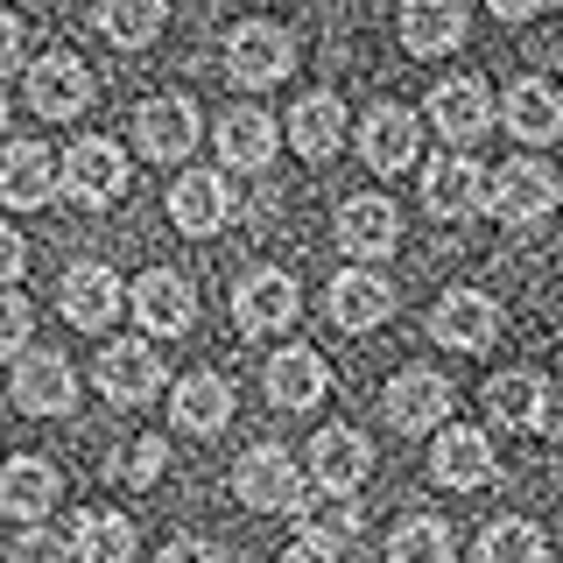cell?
Listing matches in <instances>:
<instances>
[{"label":"cell","mask_w":563,"mask_h":563,"mask_svg":"<svg viewBox=\"0 0 563 563\" xmlns=\"http://www.w3.org/2000/svg\"><path fill=\"white\" fill-rule=\"evenodd\" d=\"M70 563H134V521L85 507L78 528H70Z\"/></svg>","instance_id":"31"},{"label":"cell","mask_w":563,"mask_h":563,"mask_svg":"<svg viewBox=\"0 0 563 563\" xmlns=\"http://www.w3.org/2000/svg\"><path fill=\"white\" fill-rule=\"evenodd\" d=\"M500 120L507 134L528 141V148H542V141H563V92L550 78H515L500 99Z\"/></svg>","instance_id":"26"},{"label":"cell","mask_w":563,"mask_h":563,"mask_svg":"<svg viewBox=\"0 0 563 563\" xmlns=\"http://www.w3.org/2000/svg\"><path fill=\"white\" fill-rule=\"evenodd\" d=\"M57 198V155L43 141H0V205L43 211Z\"/></svg>","instance_id":"23"},{"label":"cell","mask_w":563,"mask_h":563,"mask_svg":"<svg viewBox=\"0 0 563 563\" xmlns=\"http://www.w3.org/2000/svg\"><path fill=\"white\" fill-rule=\"evenodd\" d=\"M380 416L395 422V437L437 430V422H451V380L437 374V366H401V374L380 387Z\"/></svg>","instance_id":"6"},{"label":"cell","mask_w":563,"mask_h":563,"mask_svg":"<svg viewBox=\"0 0 563 563\" xmlns=\"http://www.w3.org/2000/svg\"><path fill=\"white\" fill-rule=\"evenodd\" d=\"M339 246L360 268H374V261H387L401 246V211L395 198H380V190H360V198L339 205Z\"/></svg>","instance_id":"14"},{"label":"cell","mask_w":563,"mask_h":563,"mask_svg":"<svg viewBox=\"0 0 563 563\" xmlns=\"http://www.w3.org/2000/svg\"><path fill=\"white\" fill-rule=\"evenodd\" d=\"M422 128L430 134H444V148H472L486 128H493V92L479 78H437L430 85V99H422Z\"/></svg>","instance_id":"4"},{"label":"cell","mask_w":563,"mask_h":563,"mask_svg":"<svg viewBox=\"0 0 563 563\" xmlns=\"http://www.w3.org/2000/svg\"><path fill=\"white\" fill-rule=\"evenodd\" d=\"M22 70H29V106L43 120H57V128H64V120H78L85 106H92V92H99L92 64H85L78 49H43V57L22 64Z\"/></svg>","instance_id":"3"},{"label":"cell","mask_w":563,"mask_h":563,"mask_svg":"<svg viewBox=\"0 0 563 563\" xmlns=\"http://www.w3.org/2000/svg\"><path fill=\"white\" fill-rule=\"evenodd\" d=\"M22 64H29V29H22V14H0V78Z\"/></svg>","instance_id":"39"},{"label":"cell","mask_w":563,"mask_h":563,"mask_svg":"<svg viewBox=\"0 0 563 563\" xmlns=\"http://www.w3.org/2000/svg\"><path fill=\"white\" fill-rule=\"evenodd\" d=\"M57 493H64V479H57L49 457H8V465H0V515L8 521L35 528L49 507H57Z\"/></svg>","instance_id":"27"},{"label":"cell","mask_w":563,"mask_h":563,"mask_svg":"<svg viewBox=\"0 0 563 563\" xmlns=\"http://www.w3.org/2000/svg\"><path fill=\"white\" fill-rule=\"evenodd\" d=\"M374 472V444L352 422H331V430L310 437V479L317 493H360V479Z\"/></svg>","instance_id":"20"},{"label":"cell","mask_w":563,"mask_h":563,"mask_svg":"<svg viewBox=\"0 0 563 563\" xmlns=\"http://www.w3.org/2000/svg\"><path fill=\"white\" fill-rule=\"evenodd\" d=\"M261 387H268V401L282 416H296V409H317V401H324L331 366H324V352H310V345H282L268 360V374H261Z\"/></svg>","instance_id":"25"},{"label":"cell","mask_w":563,"mask_h":563,"mask_svg":"<svg viewBox=\"0 0 563 563\" xmlns=\"http://www.w3.org/2000/svg\"><path fill=\"white\" fill-rule=\"evenodd\" d=\"M486 8H493V14H500V22H528V14H536V8H542V0H486Z\"/></svg>","instance_id":"43"},{"label":"cell","mask_w":563,"mask_h":563,"mask_svg":"<svg viewBox=\"0 0 563 563\" xmlns=\"http://www.w3.org/2000/svg\"><path fill=\"white\" fill-rule=\"evenodd\" d=\"M275 563H339V550H331V542H310V536H296L289 550H282Z\"/></svg>","instance_id":"42"},{"label":"cell","mask_w":563,"mask_h":563,"mask_svg":"<svg viewBox=\"0 0 563 563\" xmlns=\"http://www.w3.org/2000/svg\"><path fill=\"white\" fill-rule=\"evenodd\" d=\"M289 70H296L289 29H275V22H240L233 35H225V78L246 85V92H261V85H282Z\"/></svg>","instance_id":"7"},{"label":"cell","mask_w":563,"mask_h":563,"mask_svg":"<svg viewBox=\"0 0 563 563\" xmlns=\"http://www.w3.org/2000/svg\"><path fill=\"white\" fill-rule=\"evenodd\" d=\"M128 310L141 317L148 339H184V331L198 324V289H190V275H176V268H148L128 289Z\"/></svg>","instance_id":"12"},{"label":"cell","mask_w":563,"mask_h":563,"mask_svg":"<svg viewBox=\"0 0 563 563\" xmlns=\"http://www.w3.org/2000/svg\"><path fill=\"white\" fill-rule=\"evenodd\" d=\"M542 556H550V542H542V528H536V521H521V515L486 521V536H479V563H542Z\"/></svg>","instance_id":"34"},{"label":"cell","mask_w":563,"mask_h":563,"mask_svg":"<svg viewBox=\"0 0 563 563\" xmlns=\"http://www.w3.org/2000/svg\"><path fill=\"white\" fill-rule=\"evenodd\" d=\"M14 409L22 416H70L78 409V374L64 352H22L14 360Z\"/></svg>","instance_id":"22"},{"label":"cell","mask_w":563,"mask_h":563,"mask_svg":"<svg viewBox=\"0 0 563 563\" xmlns=\"http://www.w3.org/2000/svg\"><path fill=\"white\" fill-rule=\"evenodd\" d=\"M169 416H176V430H190V437H219L225 422H233V380L225 374H184L176 395H169Z\"/></svg>","instance_id":"28"},{"label":"cell","mask_w":563,"mask_h":563,"mask_svg":"<svg viewBox=\"0 0 563 563\" xmlns=\"http://www.w3.org/2000/svg\"><path fill=\"white\" fill-rule=\"evenodd\" d=\"M64 317L78 331H106L120 310H128V282H120L106 261H78V268H64Z\"/></svg>","instance_id":"21"},{"label":"cell","mask_w":563,"mask_h":563,"mask_svg":"<svg viewBox=\"0 0 563 563\" xmlns=\"http://www.w3.org/2000/svg\"><path fill=\"white\" fill-rule=\"evenodd\" d=\"M99 395L113 401V409H141V401L163 395V352H155L148 339H113L99 352Z\"/></svg>","instance_id":"11"},{"label":"cell","mask_w":563,"mask_h":563,"mask_svg":"<svg viewBox=\"0 0 563 563\" xmlns=\"http://www.w3.org/2000/svg\"><path fill=\"white\" fill-rule=\"evenodd\" d=\"M416 148H422V120L409 113V106L380 99L374 113L360 120V155H366V169H374V176H401V169L416 163Z\"/></svg>","instance_id":"18"},{"label":"cell","mask_w":563,"mask_h":563,"mask_svg":"<svg viewBox=\"0 0 563 563\" xmlns=\"http://www.w3.org/2000/svg\"><path fill=\"white\" fill-rule=\"evenodd\" d=\"M324 317L339 331H380L387 317H395V282L380 268H339L324 289Z\"/></svg>","instance_id":"16"},{"label":"cell","mask_w":563,"mask_h":563,"mask_svg":"<svg viewBox=\"0 0 563 563\" xmlns=\"http://www.w3.org/2000/svg\"><path fill=\"white\" fill-rule=\"evenodd\" d=\"M29 331H35V310H29V296L0 289V352H22V345H29Z\"/></svg>","instance_id":"38"},{"label":"cell","mask_w":563,"mask_h":563,"mask_svg":"<svg viewBox=\"0 0 563 563\" xmlns=\"http://www.w3.org/2000/svg\"><path fill=\"white\" fill-rule=\"evenodd\" d=\"M163 22H169L163 0H99V8H92V29L113 49H148L155 35H163Z\"/></svg>","instance_id":"32"},{"label":"cell","mask_w":563,"mask_h":563,"mask_svg":"<svg viewBox=\"0 0 563 563\" xmlns=\"http://www.w3.org/2000/svg\"><path fill=\"white\" fill-rule=\"evenodd\" d=\"M430 339L444 352H486L500 339V303L486 289H444L430 310Z\"/></svg>","instance_id":"15"},{"label":"cell","mask_w":563,"mask_h":563,"mask_svg":"<svg viewBox=\"0 0 563 563\" xmlns=\"http://www.w3.org/2000/svg\"><path fill=\"white\" fill-rule=\"evenodd\" d=\"M225 219H233V184H225V169H184L169 184V225L190 240H211L225 233Z\"/></svg>","instance_id":"13"},{"label":"cell","mask_w":563,"mask_h":563,"mask_svg":"<svg viewBox=\"0 0 563 563\" xmlns=\"http://www.w3.org/2000/svg\"><path fill=\"white\" fill-rule=\"evenodd\" d=\"M289 515L303 521V536H310V542H345V536H360V521H366L352 493H303Z\"/></svg>","instance_id":"33"},{"label":"cell","mask_w":563,"mask_h":563,"mask_svg":"<svg viewBox=\"0 0 563 563\" xmlns=\"http://www.w3.org/2000/svg\"><path fill=\"white\" fill-rule=\"evenodd\" d=\"M163 465H169V444H163V437H134V444H120L113 457H106V472H113V479H128V486H155V479H163Z\"/></svg>","instance_id":"36"},{"label":"cell","mask_w":563,"mask_h":563,"mask_svg":"<svg viewBox=\"0 0 563 563\" xmlns=\"http://www.w3.org/2000/svg\"><path fill=\"white\" fill-rule=\"evenodd\" d=\"M422 205H430L437 219H451V225L479 219L486 211V163L472 148H444L430 169H422Z\"/></svg>","instance_id":"8"},{"label":"cell","mask_w":563,"mask_h":563,"mask_svg":"<svg viewBox=\"0 0 563 563\" xmlns=\"http://www.w3.org/2000/svg\"><path fill=\"white\" fill-rule=\"evenodd\" d=\"M486 416L500 422V430H542L550 422V380L515 366V374H493L486 380Z\"/></svg>","instance_id":"30"},{"label":"cell","mask_w":563,"mask_h":563,"mask_svg":"<svg viewBox=\"0 0 563 563\" xmlns=\"http://www.w3.org/2000/svg\"><path fill=\"white\" fill-rule=\"evenodd\" d=\"M282 148V120H268L261 106H233L219 120V163L225 169H268Z\"/></svg>","instance_id":"29"},{"label":"cell","mask_w":563,"mask_h":563,"mask_svg":"<svg viewBox=\"0 0 563 563\" xmlns=\"http://www.w3.org/2000/svg\"><path fill=\"white\" fill-rule=\"evenodd\" d=\"M352 120H345V99L339 92H303L289 106V120H282V141H289L303 163H331V155L345 148Z\"/></svg>","instance_id":"17"},{"label":"cell","mask_w":563,"mask_h":563,"mask_svg":"<svg viewBox=\"0 0 563 563\" xmlns=\"http://www.w3.org/2000/svg\"><path fill=\"white\" fill-rule=\"evenodd\" d=\"M296 310H303V289H296L289 268H254L240 275L233 289V324L246 339H282V331L296 324Z\"/></svg>","instance_id":"5"},{"label":"cell","mask_w":563,"mask_h":563,"mask_svg":"<svg viewBox=\"0 0 563 563\" xmlns=\"http://www.w3.org/2000/svg\"><path fill=\"white\" fill-rule=\"evenodd\" d=\"M233 493H240V507H254V515H289V507L303 500V472H296V457L282 444H254L233 465Z\"/></svg>","instance_id":"9"},{"label":"cell","mask_w":563,"mask_h":563,"mask_svg":"<svg viewBox=\"0 0 563 563\" xmlns=\"http://www.w3.org/2000/svg\"><path fill=\"white\" fill-rule=\"evenodd\" d=\"M57 190L78 211H113L128 198V155H120L106 134H78L64 148V163H57Z\"/></svg>","instance_id":"1"},{"label":"cell","mask_w":563,"mask_h":563,"mask_svg":"<svg viewBox=\"0 0 563 563\" xmlns=\"http://www.w3.org/2000/svg\"><path fill=\"white\" fill-rule=\"evenodd\" d=\"M451 556H457L451 528L430 521V515H409L395 528V542H387V563H451Z\"/></svg>","instance_id":"35"},{"label":"cell","mask_w":563,"mask_h":563,"mask_svg":"<svg viewBox=\"0 0 563 563\" xmlns=\"http://www.w3.org/2000/svg\"><path fill=\"white\" fill-rule=\"evenodd\" d=\"M395 29H401V49H409V57H451V49L465 43L472 14H465V0H401Z\"/></svg>","instance_id":"24"},{"label":"cell","mask_w":563,"mask_h":563,"mask_svg":"<svg viewBox=\"0 0 563 563\" xmlns=\"http://www.w3.org/2000/svg\"><path fill=\"white\" fill-rule=\"evenodd\" d=\"M556 205H563V184H556L550 163H536V155H515V163L486 169V211L500 225H542Z\"/></svg>","instance_id":"2"},{"label":"cell","mask_w":563,"mask_h":563,"mask_svg":"<svg viewBox=\"0 0 563 563\" xmlns=\"http://www.w3.org/2000/svg\"><path fill=\"white\" fill-rule=\"evenodd\" d=\"M8 563H70V542L57 536V528L35 521V528H22V542L8 550Z\"/></svg>","instance_id":"37"},{"label":"cell","mask_w":563,"mask_h":563,"mask_svg":"<svg viewBox=\"0 0 563 563\" xmlns=\"http://www.w3.org/2000/svg\"><path fill=\"white\" fill-rule=\"evenodd\" d=\"M134 148L148 155V163H184L190 148H198V106L184 92H155L134 106Z\"/></svg>","instance_id":"10"},{"label":"cell","mask_w":563,"mask_h":563,"mask_svg":"<svg viewBox=\"0 0 563 563\" xmlns=\"http://www.w3.org/2000/svg\"><path fill=\"white\" fill-rule=\"evenodd\" d=\"M22 268H29V240L14 233V225H0V289H14Z\"/></svg>","instance_id":"40"},{"label":"cell","mask_w":563,"mask_h":563,"mask_svg":"<svg viewBox=\"0 0 563 563\" xmlns=\"http://www.w3.org/2000/svg\"><path fill=\"white\" fill-rule=\"evenodd\" d=\"M0 128H8V92H0Z\"/></svg>","instance_id":"44"},{"label":"cell","mask_w":563,"mask_h":563,"mask_svg":"<svg viewBox=\"0 0 563 563\" xmlns=\"http://www.w3.org/2000/svg\"><path fill=\"white\" fill-rule=\"evenodd\" d=\"M430 479H437V486H451V493H479V486H493V444H486V430H465V422H437Z\"/></svg>","instance_id":"19"},{"label":"cell","mask_w":563,"mask_h":563,"mask_svg":"<svg viewBox=\"0 0 563 563\" xmlns=\"http://www.w3.org/2000/svg\"><path fill=\"white\" fill-rule=\"evenodd\" d=\"M163 563H225V550H219V542H205V536H176L169 550H163Z\"/></svg>","instance_id":"41"}]
</instances>
